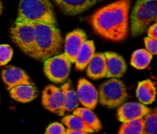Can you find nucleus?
<instances>
[{
    "instance_id": "1",
    "label": "nucleus",
    "mask_w": 157,
    "mask_h": 134,
    "mask_svg": "<svg viewBox=\"0 0 157 134\" xmlns=\"http://www.w3.org/2000/svg\"><path fill=\"white\" fill-rule=\"evenodd\" d=\"M131 0H119L97 10L90 18L95 32L112 41H122L128 35Z\"/></svg>"
},
{
    "instance_id": "2",
    "label": "nucleus",
    "mask_w": 157,
    "mask_h": 134,
    "mask_svg": "<svg viewBox=\"0 0 157 134\" xmlns=\"http://www.w3.org/2000/svg\"><path fill=\"white\" fill-rule=\"evenodd\" d=\"M62 44V36L57 26L35 25V44L31 58L38 61H45L59 55Z\"/></svg>"
},
{
    "instance_id": "3",
    "label": "nucleus",
    "mask_w": 157,
    "mask_h": 134,
    "mask_svg": "<svg viewBox=\"0 0 157 134\" xmlns=\"http://www.w3.org/2000/svg\"><path fill=\"white\" fill-rule=\"evenodd\" d=\"M16 21L57 25L51 0H21Z\"/></svg>"
},
{
    "instance_id": "4",
    "label": "nucleus",
    "mask_w": 157,
    "mask_h": 134,
    "mask_svg": "<svg viewBox=\"0 0 157 134\" xmlns=\"http://www.w3.org/2000/svg\"><path fill=\"white\" fill-rule=\"evenodd\" d=\"M156 18L157 0H137L131 13L132 36L144 34Z\"/></svg>"
},
{
    "instance_id": "5",
    "label": "nucleus",
    "mask_w": 157,
    "mask_h": 134,
    "mask_svg": "<svg viewBox=\"0 0 157 134\" xmlns=\"http://www.w3.org/2000/svg\"><path fill=\"white\" fill-rule=\"evenodd\" d=\"M128 98L125 84L117 78L108 80L99 87L98 99L100 103L108 108L119 107Z\"/></svg>"
},
{
    "instance_id": "6",
    "label": "nucleus",
    "mask_w": 157,
    "mask_h": 134,
    "mask_svg": "<svg viewBox=\"0 0 157 134\" xmlns=\"http://www.w3.org/2000/svg\"><path fill=\"white\" fill-rule=\"evenodd\" d=\"M10 32L13 42L25 54L31 57L35 44V25L15 21Z\"/></svg>"
},
{
    "instance_id": "7",
    "label": "nucleus",
    "mask_w": 157,
    "mask_h": 134,
    "mask_svg": "<svg viewBox=\"0 0 157 134\" xmlns=\"http://www.w3.org/2000/svg\"><path fill=\"white\" fill-rule=\"evenodd\" d=\"M44 61V72L51 81L61 84L67 79L71 64L64 54H59Z\"/></svg>"
},
{
    "instance_id": "8",
    "label": "nucleus",
    "mask_w": 157,
    "mask_h": 134,
    "mask_svg": "<svg viewBox=\"0 0 157 134\" xmlns=\"http://www.w3.org/2000/svg\"><path fill=\"white\" fill-rule=\"evenodd\" d=\"M42 104L46 110L63 116L64 96L61 88L54 85H48L42 92Z\"/></svg>"
},
{
    "instance_id": "9",
    "label": "nucleus",
    "mask_w": 157,
    "mask_h": 134,
    "mask_svg": "<svg viewBox=\"0 0 157 134\" xmlns=\"http://www.w3.org/2000/svg\"><path fill=\"white\" fill-rule=\"evenodd\" d=\"M77 96L79 103L84 107L94 110L98 101V92L96 87L87 80L81 78L78 81Z\"/></svg>"
},
{
    "instance_id": "10",
    "label": "nucleus",
    "mask_w": 157,
    "mask_h": 134,
    "mask_svg": "<svg viewBox=\"0 0 157 134\" xmlns=\"http://www.w3.org/2000/svg\"><path fill=\"white\" fill-rule=\"evenodd\" d=\"M151 111V109L141 103H125L118 108L117 118L121 122L125 123L143 118Z\"/></svg>"
},
{
    "instance_id": "11",
    "label": "nucleus",
    "mask_w": 157,
    "mask_h": 134,
    "mask_svg": "<svg viewBox=\"0 0 157 134\" xmlns=\"http://www.w3.org/2000/svg\"><path fill=\"white\" fill-rule=\"evenodd\" d=\"M87 41V35L81 29H76L67 35L64 43V55L71 64L75 62L80 48Z\"/></svg>"
},
{
    "instance_id": "12",
    "label": "nucleus",
    "mask_w": 157,
    "mask_h": 134,
    "mask_svg": "<svg viewBox=\"0 0 157 134\" xmlns=\"http://www.w3.org/2000/svg\"><path fill=\"white\" fill-rule=\"evenodd\" d=\"M2 78L8 90L21 84H33L25 71L14 66L4 69L2 72Z\"/></svg>"
},
{
    "instance_id": "13",
    "label": "nucleus",
    "mask_w": 157,
    "mask_h": 134,
    "mask_svg": "<svg viewBox=\"0 0 157 134\" xmlns=\"http://www.w3.org/2000/svg\"><path fill=\"white\" fill-rule=\"evenodd\" d=\"M58 7L66 15L81 14L93 6L98 0H53Z\"/></svg>"
},
{
    "instance_id": "14",
    "label": "nucleus",
    "mask_w": 157,
    "mask_h": 134,
    "mask_svg": "<svg viewBox=\"0 0 157 134\" xmlns=\"http://www.w3.org/2000/svg\"><path fill=\"white\" fill-rule=\"evenodd\" d=\"M104 55L107 64L106 78H121L127 71V64L124 58L114 52H106Z\"/></svg>"
},
{
    "instance_id": "15",
    "label": "nucleus",
    "mask_w": 157,
    "mask_h": 134,
    "mask_svg": "<svg viewBox=\"0 0 157 134\" xmlns=\"http://www.w3.org/2000/svg\"><path fill=\"white\" fill-rule=\"evenodd\" d=\"M87 75L90 78L99 80L107 76V64L104 54L96 53L88 63L87 67Z\"/></svg>"
},
{
    "instance_id": "16",
    "label": "nucleus",
    "mask_w": 157,
    "mask_h": 134,
    "mask_svg": "<svg viewBox=\"0 0 157 134\" xmlns=\"http://www.w3.org/2000/svg\"><path fill=\"white\" fill-rule=\"evenodd\" d=\"M12 98L20 103H28L38 96V90L33 84H21L9 90Z\"/></svg>"
},
{
    "instance_id": "17",
    "label": "nucleus",
    "mask_w": 157,
    "mask_h": 134,
    "mask_svg": "<svg viewBox=\"0 0 157 134\" xmlns=\"http://www.w3.org/2000/svg\"><path fill=\"white\" fill-rule=\"evenodd\" d=\"M95 54V46L93 41H86L80 48L76 59L75 66L77 70L82 71L87 66L88 63Z\"/></svg>"
},
{
    "instance_id": "18",
    "label": "nucleus",
    "mask_w": 157,
    "mask_h": 134,
    "mask_svg": "<svg viewBox=\"0 0 157 134\" xmlns=\"http://www.w3.org/2000/svg\"><path fill=\"white\" fill-rule=\"evenodd\" d=\"M156 87L150 80H145L138 84L136 96L141 104H151L156 98Z\"/></svg>"
},
{
    "instance_id": "19",
    "label": "nucleus",
    "mask_w": 157,
    "mask_h": 134,
    "mask_svg": "<svg viewBox=\"0 0 157 134\" xmlns=\"http://www.w3.org/2000/svg\"><path fill=\"white\" fill-rule=\"evenodd\" d=\"M73 114L81 118L94 132H99L102 129L101 121L92 110L86 107L76 108L73 110Z\"/></svg>"
},
{
    "instance_id": "20",
    "label": "nucleus",
    "mask_w": 157,
    "mask_h": 134,
    "mask_svg": "<svg viewBox=\"0 0 157 134\" xmlns=\"http://www.w3.org/2000/svg\"><path fill=\"white\" fill-rule=\"evenodd\" d=\"M61 90L64 96V113L73 111L74 110L78 108L79 101L77 96V93L71 87L70 81H67V83L63 84Z\"/></svg>"
},
{
    "instance_id": "21",
    "label": "nucleus",
    "mask_w": 157,
    "mask_h": 134,
    "mask_svg": "<svg viewBox=\"0 0 157 134\" xmlns=\"http://www.w3.org/2000/svg\"><path fill=\"white\" fill-rule=\"evenodd\" d=\"M61 121L70 130H78V131L84 132V133L90 134L94 133V131L90 127H89L81 118L74 114L64 117L62 118Z\"/></svg>"
},
{
    "instance_id": "22",
    "label": "nucleus",
    "mask_w": 157,
    "mask_h": 134,
    "mask_svg": "<svg viewBox=\"0 0 157 134\" xmlns=\"http://www.w3.org/2000/svg\"><path fill=\"white\" fill-rule=\"evenodd\" d=\"M153 59V55L149 53L146 49H139L135 51L132 55L130 64L136 69L146 68Z\"/></svg>"
},
{
    "instance_id": "23",
    "label": "nucleus",
    "mask_w": 157,
    "mask_h": 134,
    "mask_svg": "<svg viewBox=\"0 0 157 134\" xmlns=\"http://www.w3.org/2000/svg\"><path fill=\"white\" fill-rule=\"evenodd\" d=\"M144 118L123 123L118 134H143Z\"/></svg>"
},
{
    "instance_id": "24",
    "label": "nucleus",
    "mask_w": 157,
    "mask_h": 134,
    "mask_svg": "<svg viewBox=\"0 0 157 134\" xmlns=\"http://www.w3.org/2000/svg\"><path fill=\"white\" fill-rule=\"evenodd\" d=\"M143 134H157L156 109L145 116V118L144 119Z\"/></svg>"
},
{
    "instance_id": "25",
    "label": "nucleus",
    "mask_w": 157,
    "mask_h": 134,
    "mask_svg": "<svg viewBox=\"0 0 157 134\" xmlns=\"http://www.w3.org/2000/svg\"><path fill=\"white\" fill-rule=\"evenodd\" d=\"M13 55L12 48L8 44L0 45V66H4L11 61Z\"/></svg>"
},
{
    "instance_id": "26",
    "label": "nucleus",
    "mask_w": 157,
    "mask_h": 134,
    "mask_svg": "<svg viewBox=\"0 0 157 134\" xmlns=\"http://www.w3.org/2000/svg\"><path fill=\"white\" fill-rule=\"evenodd\" d=\"M66 130L64 126L59 123H53L47 127L45 134H65Z\"/></svg>"
},
{
    "instance_id": "27",
    "label": "nucleus",
    "mask_w": 157,
    "mask_h": 134,
    "mask_svg": "<svg viewBox=\"0 0 157 134\" xmlns=\"http://www.w3.org/2000/svg\"><path fill=\"white\" fill-rule=\"evenodd\" d=\"M144 43H145L146 50L152 55H156L157 54V39L146 37L144 38Z\"/></svg>"
},
{
    "instance_id": "28",
    "label": "nucleus",
    "mask_w": 157,
    "mask_h": 134,
    "mask_svg": "<svg viewBox=\"0 0 157 134\" xmlns=\"http://www.w3.org/2000/svg\"><path fill=\"white\" fill-rule=\"evenodd\" d=\"M148 37L149 38L157 39V25L156 23L151 25L148 29Z\"/></svg>"
},
{
    "instance_id": "29",
    "label": "nucleus",
    "mask_w": 157,
    "mask_h": 134,
    "mask_svg": "<svg viewBox=\"0 0 157 134\" xmlns=\"http://www.w3.org/2000/svg\"><path fill=\"white\" fill-rule=\"evenodd\" d=\"M65 134H90V133H84V132L78 131V130H70V129H67V130H66Z\"/></svg>"
},
{
    "instance_id": "30",
    "label": "nucleus",
    "mask_w": 157,
    "mask_h": 134,
    "mask_svg": "<svg viewBox=\"0 0 157 134\" xmlns=\"http://www.w3.org/2000/svg\"><path fill=\"white\" fill-rule=\"evenodd\" d=\"M2 5L1 1H0V15L2 13Z\"/></svg>"
}]
</instances>
